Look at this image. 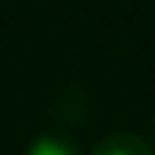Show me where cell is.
<instances>
[{
    "label": "cell",
    "mask_w": 155,
    "mask_h": 155,
    "mask_svg": "<svg viewBox=\"0 0 155 155\" xmlns=\"http://www.w3.org/2000/svg\"><path fill=\"white\" fill-rule=\"evenodd\" d=\"M92 155H155V152L136 133H111L92 149Z\"/></svg>",
    "instance_id": "cell-1"
},
{
    "label": "cell",
    "mask_w": 155,
    "mask_h": 155,
    "mask_svg": "<svg viewBox=\"0 0 155 155\" xmlns=\"http://www.w3.org/2000/svg\"><path fill=\"white\" fill-rule=\"evenodd\" d=\"M25 155H82V152L76 149L70 139H63V136H38L29 146Z\"/></svg>",
    "instance_id": "cell-2"
}]
</instances>
